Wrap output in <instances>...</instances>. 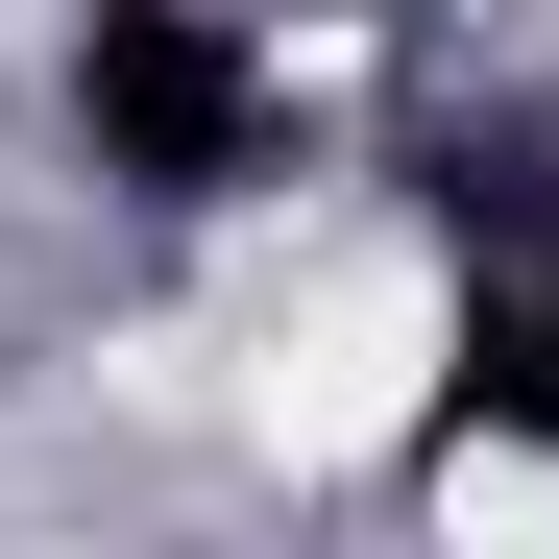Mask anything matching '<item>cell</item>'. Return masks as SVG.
Instances as JSON below:
<instances>
[{
	"mask_svg": "<svg viewBox=\"0 0 559 559\" xmlns=\"http://www.w3.org/2000/svg\"><path fill=\"white\" fill-rule=\"evenodd\" d=\"M73 146H98L146 219H219L267 170V49L219 0H73Z\"/></svg>",
	"mask_w": 559,
	"mask_h": 559,
	"instance_id": "obj_1",
	"label": "cell"
},
{
	"mask_svg": "<svg viewBox=\"0 0 559 559\" xmlns=\"http://www.w3.org/2000/svg\"><path fill=\"white\" fill-rule=\"evenodd\" d=\"M438 438H511V462H559V219L462 267V365H438Z\"/></svg>",
	"mask_w": 559,
	"mask_h": 559,
	"instance_id": "obj_2",
	"label": "cell"
},
{
	"mask_svg": "<svg viewBox=\"0 0 559 559\" xmlns=\"http://www.w3.org/2000/svg\"><path fill=\"white\" fill-rule=\"evenodd\" d=\"M317 25H414V0H317Z\"/></svg>",
	"mask_w": 559,
	"mask_h": 559,
	"instance_id": "obj_3",
	"label": "cell"
}]
</instances>
